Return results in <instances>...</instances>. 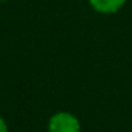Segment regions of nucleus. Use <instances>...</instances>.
<instances>
[{
  "label": "nucleus",
  "mask_w": 132,
  "mask_h": 132,
  "mask_svg": "<svg viewBox=\"0 0 132 132\" xmlns=\"http://www.w3.org/2000/svg\"><path fill=\"white\" fill-rule=\"evenodd\" d=\"M48 132H81V124L70 112H56L48 121Z\"/></svg>",
  "instance_id": "obj_1"
},
{
  "label": "nucleus",
  "mask_w": 132,
  "mask_h": 132,
  "mask_svg": "<svg viewBox=\"0 0 132 132\" xmlns=\"http://www.w3.org/2000/svg\"><path fill=\"white\" fill-rule=\"evenodd\" d=\"M127 0H89L90 6L101 14H113L120 11Z\"/></svg>",
  "instance_id": "obj_2"
},
{
  "label": "nucleus",
  "mask_w": 132,
  "mask_h": 132,
  "mask_svg": "<svg viewBox=\"0 0 132 132\" xmlns=\"http://www.w3.org/2000/svg\"><path fill=\"white\" fill-rule=\"evenodd\" d=\"M0 132H8V124L2 117H0Z\"/></svg>",
  "instance_id": "obj_3"
}]
</instances>
